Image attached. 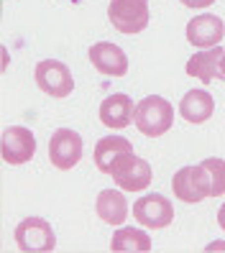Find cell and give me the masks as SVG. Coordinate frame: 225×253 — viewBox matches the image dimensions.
I'll return each instance as SVG.
<instances>
[{
  "mask_svg": "<svg viewBox=\"0 0 225 253\" xmlns=\"http://www.w3.org/2000/svg\"><path fill=\"white\" fill-rule=\"evenodd\" d=\"M136 128L148 138L164 136L172 123H174V105L161 95H148L136 105V118H133Z\"/></svg>",
  "mask_w": 225,
  "mask_h": 253,
  "instance_id": "1",
  "label": "cell"
},
{
  "mask_svg": "<svg viewBox=\"0 0 225 253\" xmlns=\"http://www.w3.org/2000/svg\"><path fill=\"white\" fill-rule=\"evenodd\" d=\"M108 18L115 31L121 34H141L151 21L148 0H110Z\"/></svg>",
  "mask_w": 225,
  "mask_h": 253,
  "instance_id": "2",
  "label": "cell"
},
{
  "mask_svg": "<svg viewBox=\"0 0 225 253\" xmlns=\"http://www.w3.org/2000/svg\"><path fill=\"white\" fill-rule=\"evenodd\" d=\"M16 243L26 253H51L56 248V235L44 217H26L16 225Z\"/></svg>",
  "mask_w": 225,
  "mask_h": 253,
  "instance_id": "3",
  "label": "cell"
},
{
  "mask_svg": "<svg viewBox=\"0 0 225 253\" xmlns=\"http://www.w3.org/2000/svg\"><path fill=\"white\" fill-rule=\"evenodd\" d=\"M172 189L174 195L182 200V202H202L205 197H213L210 195V189H213V184H210V174L207 169L202 167V164H197V167H182L174 179H172Z\"/></svg>",
  "mask_w": 225,
  "mask_h": 253,
  "instance_id": "4",
  "label": "cell"
},
{
  "mask_svg": "<svg viewBox=\"0 0 225 253\" xmlns=\"http://www.w3.org/2000/svg\"><path fill=\"white\" fill-rule=\"evenodd\" d=\"M36 84L41 92H46L51 97H67L74 90V80L72 72L64 62H56V59H44V62L36 64Z\"/></svg>",
  "mask_w": 225,
  "mask_h": 253,
  "instance_id": "5",
  "label": "cell"
},
{
  "mask_svg": "<svg viewBox=\"0 0 225 253\" xmlns=\"http://www.w3.org/2000/svg\"><path fill=\"white\" fill-rule=\"evenodd\" d=\"M110 176H113V182L126 192H143L151 184L154 171H151V164L148 161L138 159L136 154H128L113 167Z\"/></svg>",
  "mask_w": 225,
  "mask_h": 253,
  "instance_id": "6",
  "label": "cell"
},
{
  "mask_svg": "<svg viewBox=\"0 0 225 253\" xmlns=\"http://www.w3.org/2000/svg\"><path fill=\"white\" fill-rule=\"evenodd\" d=\"M0 154L3 161L10 167H18V164L31 161L36 154V138L34 133L23 128V126H10L3 130V138H0Z\"/></svg>",
  "mask_w": 225,
  "mask_h": 253,
  "instance_id": "7",
  "label": "cell"
},
{
  "mask_svg": "<svg viewBox=\"0 0 225 253\" xmlns=\"http://www.w3.org/2000/svg\"><path fill=\"white\" fill-rule=\"evenodd\" d=\"M82 136L77 130H69V128H59L51 141H49V159L56 169H74L82 159Z\"/></svg>",
  "mask_w": 225,
  "mask_h": 253,
  "instance_id": "8",
  "label": "cell"
},
{
  "mask_svg": "<svg viewBox=\"0 0 225 253\" xmlns=\"http://www.w3.org/2000/svg\"><path fill=\"white\" fill-rule=\"evenodd\" d=\"M133 217H136L141 225L151 228V230H159V228L172 225L174 207L164 195H146L138 202H133Z\"/></svg>",
  "mask_w": 225,
  "mask_h": 253,
  "instance_id": "9",
  "label": "cell"
},
{
  "mask_svg": "<svg viewBox=\"0 0 225 253\" xmlns=\"http://www.w3.org/2000/svg\"><path fill=\"white\" fill-rule=\"evenodd\" d=\"M225 36V23L213 16V13H205V16H197L194 21L187 23V41L194 49H213L220 46V41Z\"/></svg>",
  "mask_w": 225,
  "mask_h": 253,
  "instance_id": "10",
  "label": "cell"
},
{
  "mask_svg": "<svg viewBox=\"0 0 225 253\" xmlns=\"http://www.w3.org/2000/svg\"><path fill=\"white\" fill-rule=\"evenodd\" d=\"M90 62L100 74L108 77H123L128 72V56L121 46H115L110 41H97L90 49Z\"/></svg>",
  "mask_w": 225,
  "mask_h": 253,
  "instance_id": "11",
  "label": "cell"
},
{
  "mask_svg": "<svg viewBox=\"0 0 225 253\" xmlns=\"http://www.w3.org/2000/svg\"><path fill=\"white\" fill-rule=\"evenodd\" d=\"M136 118V108H133V100L123 92H115L110 97H105L100 102V123L105 128L113 130H123L126 126L133 123Z\"/></svg>",
  "mask_w": 225,
  "mask_h": 253,
  "instance_id": "12",
  "label": "cell"
},
{
  "mask_svg": "<svg viewBox=\"0 0 225 253\" xmlns=\"http://www.w3.org/2000/svg\"><path fill=\"white\" fill-rule=\"evenodd\" d=\"M223 54H225V49H220V46L202 49L200 54H194L189 62H187V74H189V77H197V80L205 82V84L220 82V80L225 77L223 67H220Z\"/></svg>",
  "mask_w": 225,
  "mask_h": 253,
  "instance_id": "13",
  "label": "cell"
},
{
  "mask_svg": "<svg viewBox=\"0 0 225 253\" xmlns=\"http://www.w3.org/2000/svg\"><path fill=\"white\" fill-rule=\"evenodd\" d=\"M128 154H133V146H131L128 138H123V136H105L95 146V164H97V169L102 174H110L115 164L121 161L123 156H128Z\"/></svg>",
  "mask_w": 225,
  "mask_h": 253,
  "instance_id": "14",
  "label": "cell"
},
{
  "mask_svg": "<svg viewBox=\"0 0 225 253\" xmlns=\"http://www.w3.org/2000/svg\"><path fill=\"white\" fill-rule=\"evenodd\" d=\"M213 113H215V100L207 90H189L182 97V102H179V115L187 123H194V126L210 121Z\"/></svg>",
  "mask_w": 225,
  "mask_h": 253,
  "instance_id": "15",
  "label": "cell"
},
{
  "mask_svg": "<svg viewBox=\"0 0 225 253\" xmlns=\"http://www.w3.org/2000/svg\"><path fill=\"white\" fill-rule=\"evenodd\" d=\"M97 217L108 225H123L128 217V202L118 189H102L97 195Z\"/></svg>",
  "mask_w": 225,
  "mask_h": 253,
  "instance_id": "16",
  "label": "cell"
},
{
  "mask_svg": "<svg viewBox=\"0 0 225 253\" xmlns=\"http://www.w3.org/2000/svg\"><path fill=\"white\" fill-rule=\"evenodd\" d=\"M110 251H115V253H121V251H151V238L143 230H136V228H121L113 235Z\"/></svg>",
  "mask_w": 225,
  "mask_h": 253,
  "instance_id": "17",
  "label": "cell"
},
{
  "mask_svg": "<svg viewBox=\"0 0 225 253\" xmlns=\"http://www.w3.org/2000/svg\"><path fill=\"white\" fill-rule=\"evenodd\" d=\"M202 167L207 169V174H210V184H213L210 195H213V197L225 195V161H223V159H205V161H202Z\"/></svg>",
  "mask_w": 225,
  "mask_h": 253,
  "instance_id": "18",
  "label": "cell"
},
{
  "mask_svg": "<svg viewBox=\"0 0 225 253\" xmlns=\"http://www.w3.org/2000/svg\"><path fill=\"white\" fill-rule=\"evenodd\" d=\"M213 3L215 0H182V5H187V8H207Z\"/></svg>",
  "mask_w": 225,
  "mask_h": 253,
  "instance_id": "19",
  "label": "cell"
},
{
  "mask_svg": "<svg viewBox=\"0 0 225 253\" xmlns=\"http://www.w3.org/2000/svg\"><path fill=\"white\" fill-rule=\"evenodd\" d=\"M218 225L225 230V202L220 205V210H218Z\"/></svg>",
  "mask_w": 225,
  "mask_h": 253,
  "instance_id": "20",
  "label": "cell"
},
{
  "mask_svg": "<svg viewBox=\"0 0 225 253\" xmlns=\"http://www.w3.org/2000/svg\"><path fill=\"white\" fill-rule=\"evenodd\" d=\"M220 67H223V74H225V54H223V62H220Z\"/></svg>",
  "mask_w": 225,
  "mask_h": 253,
  "instance_id": "21",
  "label": "cell"
}]
</instances>
